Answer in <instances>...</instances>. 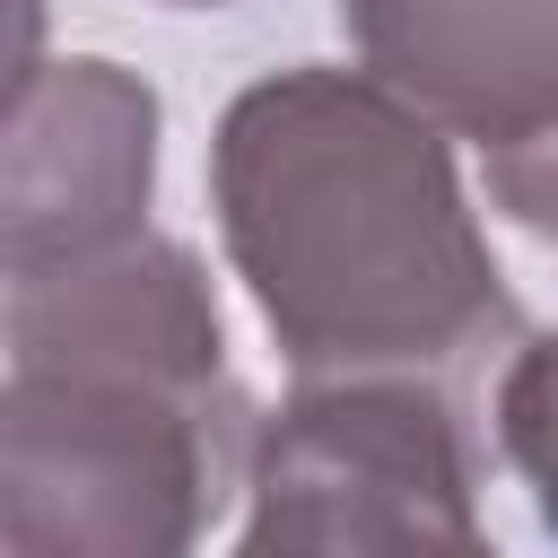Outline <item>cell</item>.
Returning a JSON list of instances; mask_svg holds the SVG:
<instances>
[{
    "instance_id": "3957f363",
    "label": "cell",
    "mask_w": 558,
    "mask_h": 558,
    "mask_svg": "<svg viewBox=\"0 0 558 558\" xmlns=\"http://www.w3.org/2000/svg\"><path fill=\"white\" fill-rule=\"evenodd\" d=\"M244 549H480V445L462 384L296 375L253 427Z\"/></svg>"
},
{
    "instance_id": "52a82bcc",
    "label": "cell",
    "mask_w": 558,
    "mask_h": 558,
    "mask_svg": "<svg viewBox=\"0 0 558 558\" xmlns=\"http://www.w3.org/2000/svg\"><path fill=\"white\" fill-rule=\"evenodd\" d=\"M488 209H506L523 235L558 244V131L488 148Z\"/></svg>"
},
{
    "instance_id": "8992f818",
    "label": "cell",
    "mask_w": 558,
    "mask_h": 558,
    "mask_svg": "<svg viewBox=\"0 0 558 558\" xmlns=\"http://www.w3.org/2000/svg\"><path fill=\"white\" fill-rule=\"evenodd\" d=\"M488 418H497V453L532 488V514L558 532V331H523L506 349Z\"/></svg>"
},
{
    "instance_id": "7a4b0ae2",
    "label": "cell",
    "mask_w": 558,
    "mask_h": 558,
    "mask_svg": "<svg viewBox=\"0 0 558 558\" xmlns=\"http://www.w3.org/2000/svg\"><path fill=\"white\" fill-rule=\"evenodd\" d=\"M0 541L17 558H174L253 471L209 270L174 235L9 270Z\"/></svg>"
},
{
    "instance_id": "ba28073f",
    "label": "cell",
    "mask_w": 558,
    "mask_h": 558,
    "mask_svg": "<svg viewBox=\"0 0 558 558\" xmlns=\"http://www.w3.org/2000/svg\"><path fill=\"white\" fill-rule=\"evenodd\" d=\"M166 9H227V0H166Z\"/></svg>"
},
{
    "instance_id": "5b68a950",
    "label": "cell",
    "mask_w": 558,
    "mask_h": 558,
    "mask_svg": "<svg viewBox=\"0 0 558 558\" xmlns=\"http://www.w3.org/2000/svg\"><path fill=\"white\" fill-rule=\"evenodd\" d=\"M340 26L384 87L480 157L558 131V0H340Z\"/></svg>"
},
{
    "instance_id": "277c9868",
    "label": "cell",
    "mask_w": 558,
    "mask_h": 558,
    "mask_svg": "<svg viewBox=\"0 0 558 558\" xmlns=\"http://www.w3.org/2000/svg\"><path fill=\"white\" fill-rule=\"evenodd\" d=\"M157 87L122 61H26L0 157V270H52L148 227Z\"/></svg>"
},
{
    "instance_id": "6da1fadb",
    "label": "cell",
    "mask_w": 558,
    "mask_h": 558,
    "mask_svg": "<svg viewBox=\"0 0 558 558\" xmlns=\"http://www.w3.org/2000/svg\"><path fill=\"white\" fill-rule=\"evenodd\" d=\"M218 244L296 375L471 384L523 305L453 174V131L357 70H270L209 131Z\"/></svg>"
}]
</instances>
